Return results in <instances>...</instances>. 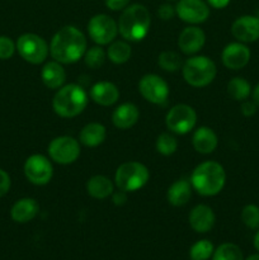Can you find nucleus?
<instances>
[{"label": "nucleus", "mask_w": 259, "mask_h": 260, "mask_svg": "<svg viewBox=\"0 0 259 260\" xmlns=\"http://www.w3.org/2000/svg\"><path fill=\"white\" fill-rule=\"evenodd\" d=\"M86 52V38L79 28L66 25L52 37L50 53L60 63H74L84 57Z\"/></svg>", "instance_id": "nucleus-1"}, {"label": "nucleus", "mask_w": 259, "mask_h": 260, "mask_svg": "<svg viewBox=\"0 0 259 260\" xmlns=\"http://www.w3.org/2000/svg\"><path fill=\"white\" fill-rule=\"evenodd\" d=\"M226 182L223 167L216 161H205L197 165L190 175L192 188L203 197H212L222 190Z\"/></svg>", "instance_id": "nucleus-2"}, {"label": "nucleus", "mask_w": 259, "mask_h": 260, "mask_svg": "<svg viewBox=\"0 0 259 260\" xmlns=\"http://www.w3.org/2000/svg\"><path fill=\"white\" fill-rule=\"evenodd\" d=\"M151 17L146 7L132 4L123 10L118 20V32L124 40L137 42L147 36Z\"/></svg>", "instance_id": "nucleus-3"}, {"label": "nucleus", "mask_w": 259, "mask_h": 260, "mask_svg": "<svg viewBox=\"0 0 259 260\" xmlns=\"http://www.w3.org/2000/svg\"><path fill=\"white\" fill-rule=\"evenodd\" d=\"M88 94L78 84H68L61 86L55 94L52 108L57 116L62 118H73L83 113L88 106Z\"/></svg>", "instance_id": "nucleus-4"}, {"label": "nucleus", "mask_w": 259, "mask_h": 260, "mask_svg": "<svg viewBox=\"0 0 259 260\" xmlns=\"http://www.w3.org/2000/svg\"><path fill=\"white\" fill-rule=\"evenodd\" d=\"M182 73L187 84L195 88H203L212 83L217 70L215 62L207 56H193L183 63Z\"/></svg>", "instance_id": "nucleus-5"}, {"label": "nucleus", "mask_w": 259, "mask_h": 260, "mask_svg": "<svg viewBox=\"0 0 259 260\" xmlns=\"http://www.w3.org/2000/svg\"><path fill=\"white\" fill-rule=\"evenodd\" d=\"M150 173L144 164L137 161L123 162L114 175L117 188L123 192H136L149 182Z\"/></svg>", "instance_id": "nucleus-6"}, {"label": "nucleus", "mask_w": 259, "mask_h": 260, "mask_svg": "<svg viewBox=\"0 0 259 260\" xmlns=\"http://www.w3.org/2000/svg\"><path fill=\"white\" fill-rule=\"evenodd\" d=\"M15 46H17L20 57L33 65L42 63L47 58L48 51H50L47 42L41 36L35 35V33L22 35L18 38Z\"/></svg>", "instance_id": "nucleus-7"}, {"label": "nucleus", "mask_w": 259, "mask_h": 260, "mask_svg": "<svg viewBox=\"0 0 259 260\" xmlns=\"http://www.w3.org/2000/svg\"><path fill=\"white\" fill-rule=\"evenodd\" d=\"M165 123L173 134L185 135L195 128L197 123V113L190 106L177 104L168 112Z\"/></svg>", "instance_id": "nucleus-8"}, {"label": "nucleus", "mask_w": 259, "mask_h": 260, "mask_svg": "<svg viewBox=\"0 0 259 260\" xmlns=\"http://www.w3.org/2000/svg\"><path fill=\"white\" fill-rule=\"evenodd\" d=\"M48 155L57 164H73L80 156V145L71 136L56 137L48 145Z\"/></svg>", "instance_id": "nucleus-9"}, {"label": "nucleus", "mask_w": 259, "mask_h": 260, "mask_svg": "<svg viewBox=\"0 0 259 260\" xmlns=\"http://www.w3.org/2000/svg\"><path fill=\"white\" fill-rule=\"evenodd\" d=\"M88 32L91 40L99 46L113 42L118 35V24L107 14H96L89 20Z\"/></svg>", "instance_id": "nucleus-10"}, {"label": "nucleus", "mask_w": 259, "mask_h": 260, "mask_svg": "<svg viewBox=\"0 0 259 260\" xmlns=\"http://www.w3.org/2000/svg\"><path fill=\"white\" fill-rule=\"evenodd\" d=\"M139 91L152 104H164L169 96V85L159 75L147 74L139 83Z\"/></svg>", "instance_id": "nucleus-11"}, {"label": "nucleus", "mask_w": 259, "mask_h": 260, "mask_svg": "<svg viewBox=\"0 0 259 260\" xmlns=\"http://www.w3.org/2000/svg\"><path fill=\"white\" fill-rule=\"evenodd\" d=\"M24 174L32 184L45 185L50 182L53 175L52 164L43 155H32L24 162Z\"/></svg>", "instance_id": "nucleus-12"}, {"label": "nucleus", "mask_w": 259, "mask_h": 260, "mask_svg": "<svg viewBox=\"0 0 259 260\" xmlns=\"http://www.w3.org/2000/svg\"><path fill=\"white\" fill-rule=\"evenodd\" d=\"M175 13L183 22L198 24L207 20L210 8L203 0H180L175 7Z\"/></svg>", "instance_id": "nucleus-13"}, {"label": "nucleus", "mask_w": 259, "mask_h": 260, "mask_svg": "<svg viewBox=\"0 0 259 260\" xmlns=\"http://www.w3.org/2000/svg\"><path fill=\"white\" fill-rule=\"evenodd\" d=\"M222 63L230 70H240L250 60V50L243 42L229 43L221 53Z\"/></svg>", "instance_id": "nucleus-14"}, {"label": "nucleus", "mask_w": 259, "mask_h": 260, "mask_svg": "<svg viewBox=\"0 0 259 260\" xmlns=\"http://www.w3.org/2000/svg\"><path fill=\"white\" fill-rule=\"evenodd\" d=\"M231 33L243 43L255 42L259 40V18L254 15H243L233 23Z\"/></svg>", "instance_id": "nucleus-15"}, {"label": "nucleus", "mask_w": 259, "mask_h": 260, "mask_svg": "<svg viewBox=\"0 0 259 260\" xmlns=\"http://www.w3.org/2000/svg\"><path fill=\"white\" fill-rule=\"evenodd\" d=\"M206 42V36L201 28L187 27L180 32L178 37V46L185 55H195Z\"/></svg>", "instance_id": "nucleus-16"}, {"label": "nucleus", "mask_w": 259, "mask_h": 260, "mask_svg": "<svg viewBox=\"0 0 259 260\" xmlns=\"http://www.w3.org/2000/svg\"><path fill=\"white\" fill-rule=\"evenodd\" d=\"M216 216L212 208L206 205H198L190 211L189 225L196 233H208L215 226Z\"/></svg>", "instance_id": "nucleus-17"}, {"label": "nucleus", "mask_w": 259, "mask_h": 260, "mask_svg": "<svg viewBox=\"0 0 259 260\" xmlns=\"http://www.w3.org/2000/svg\"><path fill=\"white\" fill-rule=\"evenodd\" d=\"M90 98L94 103L102 107H109L119 99V90L113 83L99 81L90 89Z\"/></svg>", "instance_id": "nucleus-18"}, {"label": "nucleus", "mask_w": 259, "mask_h": 260, "mask_svg": "<svg viewBox=\"0 0 259 260\" xmlns=\"http://www.w3.org/2000/svg\"><path fill=\"white\" fill-rule=\"evenodd\" d=\"M40 211V205L33 198H22L13 205L10 210V217L18 223H25L32 221Z\"/></svg>", "instance_id": "nucleus-19"}, {"label": "nucleus", "mask_w": 259, "mask_h": 260, "mask_svg": "<svg viewBox=\"0 0 259 260\" xmlns=\"http://www.w3.org/2000/svg\"><path fill=\"white\" fill-rule=\"evenodd\" d=\"M140 112L135 104L123 103L114 109L112 114V122L119 129L131 128L139 121Z\"/></svg>", "instance_id": "nucleus-20"}, {"label": "nucleus", "mask_w": 259, "mask_h": 260, "mask_svg": "<svg viewBox=\"0 0 259 260\" xmlns=\"http://www.w3.org/2000/svg\"><path fill=\"white\" fill-rule=\"evenodd\" d=\"M192 144L196 151L200 152V154H211L217 147V135L210 127H200L193 134Z\"/></svg>", "instance_id": "nucleus-21"}, {"label": "nucleus", "mask_w": 259, "mask_h": 260, "mask_svg": "<svg viewBox=\"0 0 259 260\" xmlns=\"http://www.w3.org/2000/svg\"><path fill=\"white\" fill-rule=\"evenodd\" d=\"M41 78L48 89H60L66 80V71L60 62L50 61L43 66Z\"/></svg>", "instance_id": "nucleus-22"}, {"label": "nucleus", "mask_w": 259, "mask_h": 260, "mask_svg": "<svg viewBox=\"0 0 259 260\" xmlns=\"http://www.w3.org/2000/svg\"><path fill=\"white\" fill-rule=\"evenodd\" d=\"M192 197V184L188 180L180 179L173 183L167 193L168 202L175 207H180L189 202Z\"/></svg>", "instance_id": "nucleus-23"}, {"label": "nucleus", "mask_w": 259, "mask_h": 260, "mask_svg": "<svg viewBox=\"0 0 259 260\" xmlns=\"http://www.w3.org/2000/svg\"><path fill=\"white\" fill-rule=\"evenodd\" d=\"M106 127L101 123H96V122H91V123H88L83 127V129L79 134V140L84 146L95 147L99 146L106 140Z\"/></svg>", "instance_id": "nucleus-24"}, {"label": "nucleus", "mask_w": 259, "mask_h": 260, "mask_svg": "<svg viewBox=\"0 0 259 260\" xmlns=\"http://www.w3.org/2000/svg\"><path fill=\"white\" fill-rule=\"evenodd\" d=\"M113 183L104 175H94L86 183V192L96 200H104L113 194Z\"/></svg>", "instance_id": "nucleus-25"}, {"label": "nucleus", "mask_w": 259, "mask_h": 260, "mask_svg": "<svg viewBox=\"0 0 259 260\" xmlns=\"http://www.w3.org/2000/svg\"><path fill=\"white\" fill-rule=\"evenodd\" d=\"M131 46L124 41H116V42L111 43L108 51H107V56L109 60L117 65L127 62L131 57Z\"/></svg>", "instance_id": "nucleus-26"}, {"label": "nucleus", "mask_w": 259, "mask_h": 260, "mask_svg": "<svg viewBox=\"0 0 259 260\" xmlns=\"http://www.w3.org/2000/svg\"><path fill=\"white\" fill-rule=\"evenodd\" d=\"M228 93L235 101L244 102L250 95V84L243 78H234L228 83Z\"/></svg>", "instance_id": "nucleus-27"}, {"label": "nucleus", "mask_w": 259, "mask_h": 260, "mask_svg": "<svg viewBox=\"0 0 259 260\" xmlns=\"http://www.w3.org/2000/svg\"><path fill=\"white\" fill-rule=\"evenodd\" d=\"M212 260H244L243 251L238 245L231 243L221 244L212 254Z\"/></svg>", "instance_id": "nucleus-28"}, {"label": "nucleus", "mask_w": 259, "mask_h": 260, "mask_svg": "<svg viewBox=\"0 0 259 260\" xmlns=\"http://www.w3.org/2000/svg\"><path fill=\"white\" fill-rule=\"evenodd\" d=\"M157 62L163 70L170 71V73L178 71L183 66L182 57L179 53L174 52V51H164L160 53Z\"/></svg>", "instance_id": "nucleus-29"}, {"label": "nucleus", "mask_w": 259, "mask_h": 260, "mask_svg": "<svg viewBox=\"0 0 259 260\" xmlns=\"http://www.w3.org/2000/svg\"><path fill=\"white\" fill-rule=\"evenodd\" d=\"M213 245L208 240H200L189 250L190 260H208L213 254Z\"/></svg>", "instance_id": "nucleus-30"}, {"label": "nucleus", "mask_w": 259, "mask_h": 260, "mask_svg": "<svg viewBox=\"0 0 259 260\" xmlns=\"http://www.w3.org/2000/svg\"><path fill=\"white\" fill-rule=\"evenodd\" d=\"M178 149V141L173 135L170 134H161L156 140V150L159 154L164 156L174 154Z\"/></svg>", "instance_id": "nucleus-31"}, {"label": "nucleus", "mask_w": 259, "mask_h": 260, "mask_svg": "<svg viewBox=\"0 0 259 260\" xmlns=\"http://www.w3.org/2000/svg\"><path fill=\"white\" fill-rule=\"evenodd\" d=\"M84 61H85L86 66L90 69H99L106 61V52L101 46H94L86 50L85 55H84Z\"/></svg>", "instance_id": "nucleus-32"}, {"label": "nucleus", "mask_w": 259, "mask_h": 260, "mask_svg": "<svg viewBox=\"0 0 259 260\" xmlns=\"http://www.w3.org/2000/svg\"><path fill=\"white\" fill-rule=\"evenodd\" d=\"M241 221L251 230L259 229V207L255 205H246L241 211Z\"/></svg>", "instance_id": "nucleus-33"}, {"label": "nucleus", "mask_w": 259, "mask_h": 260, "mask_svg": "<svg viewBox=\"0 0 259 260\" xmlns=\"http://www.w3.org/2000/svg\"><path fill=\"white\" fill-rule=\"evenodd\" d=\"M17 46L8 36H0V60H8L14 55Z\"/></svg>", "instance_id": "nucleus-34"}, {"label": "nucleus", "mask_w": 259, "mask_h": 260, "mask_svg": "<svg viewBox=\"0 0 259 260\" xmlns=\"http://www.w3.org/2000/svg\"><path fill=\"white\" fill-rule=\"evenodd\" d=\"M10 177L7 172H4L3 169H0V197L7 194L10 189Z\"/></svg>", "instance_id": "nucleus-35"}, {"label": "nucleus", "mask_w": 259, "mask_h": 260, "mask_svg": "<svg viewBox=\"0 0 259 260\" xmlns=\"http://www.w3.org/2000/svg\"><path fill=\"white\" fill-rule=\"evenodd\" d=\"M157 14H159V17L161 18L163 20H169V19H172V18L174 17L177 13H175V8H173L172 5L164 4L159 8V10H157Z\"/></svg>", "instance_id": "nucleus-36"}, {"label": "nucleus", "mask_w": 259, "mask_h": 260, "mask_svg": "<svg viewBox=\"0 0 259 260\" xmlns=\"http://www.w3.org/2000/svg\"><path fill=\"white\" fill-rule=\"evenodd\" d=\"M256 108H258V106L254 102L244 101L243 104H241V113L245 117H251L255 114Z\"/></svg>", "instance_id": "nucleus-37"}, {"label": "nucleus", "mask_w": 259, "mask_h": 260, "mask_svg": "<svg viewBox=\"0 0 259 260\" xmlns=\"http://www.w3.org/2000/svg\"><path fill=\"white\" fill-rule=\"evenodd\" d=\"M130 0H106V5L111 10H122L127 8Z\"/></svg>", "instance_id": "nucleus-38"}, {"label": "nucleus", "mask_w": 259, "mask_h": 260, "mask_svg": "<svg viewBox=\"0 0 259 260\" xmlns=\"http://www.w3.org/2000/svg\"><path fill=\"white\" fill-rule=\"evenodd\" d=\"M112 201H113V203L116 206H123L127 201L126 192H123V190L119 189V192L113 193V196H112Z\"/></svg>", "instance_id": "nucleus-39"}, {"label": "nucleus", "mask_w": 259, "mask_h": 260, "mask_svg": "<svg viewBox=\"0 0 259 260\" xmlns=\"http://www.w3.org/2000/svg\"><path fill=\"white\" fill-rule=\"evenodd\" d=\"M230 0H208V4L215 9H222V8L228 7Z\"/></svg>", "instance_id": "nucleus-40"}, {"label": "nucleus", "mask_w": 259, "mask_h": 260, "mask_svg": "<svg viewBox=\"0 0 259 260\" xmlns=\"http://www.w3.org/2000/svg\"><path fill=\"white\" fill-rule=\"evenodd\" d=\"M251 95H253L254 103L259 107V84L253 89V93H251Z\"/></svg>", "instance_id": "nucleus-41"}, {"label": "nucleus", "mask_w": 259, "mask_h": 260, "mask_svg": "<svg viewBox=\"0 0 259 260\" xmlns=\"http://www.w3.org/2000/svg\"><path fill=\"white\" fill-rule=\"evenodd\" d=\"M254 248L259 251V231L254 236Z\"/></svg>", "instance_id": "nucleus-42"}, {"label": "nucleus", "mask_w": 259, "mask_h": 260, "mask_svg": "<svg viewBox=\"0 0 259 260\" xmlns=\"http://www.w3.org/2000/svg\"><path fill=\"white\" fill-rule=\"evenodd\" d=\"M246 260H259V254H254V255H250Z\"/></svg>", "instance_id": "nucleus-43"}, {"label": "nucleus", "mask_w": 259, "mask_h": 260, "mask_svg": "<svg viewBox=\"0 0 259 260\" xmlns=\"http://www.w3.org/2000/svg\"><path fill=\"white\" fill-rule=\"evenodd\" d=\"M258 18H259V15H258Z\"/></svg>", "instance_id": "nucleus-44"}]
</instances>
